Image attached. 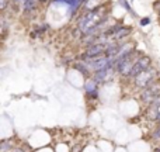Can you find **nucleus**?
I'll return each mask as SVG.
<instances>
[{
	"mask_svg": "<svg viewBox=\"0 0 160 152\" xmlns=\"http://www.w3.org/2000/svg\"><path fill=\"white\" fill-rule=\"evenodd\" d=\"M150 64H152V61H150L149 56H142V58L138 59V62L135 64V66H133L132 69V73H131L129 77H132V79H135L138 75H141L142 72H145V71H148L150 68Z\"/></svg>",
	"mask_w": 160,
	"mask_h": 152,
	"instance_id": "nucleus-5",
	"label": "nucleus"
},
{
	"mask_svg": "<svg viewBox=\"0 0 160 152\" xmlns=\"http://www.w3.org/2000/svg\"><path fill=\"white\" fill-rule=\"evenodd\" d=\"M156 6H158V7H160V2H159V3H156Z\"/></svg>",
	"mask_w": 160,
	"mask_h": 152,
	"instance_id": "nucleus-15",
	"label": "nucleus"
},
{
	"mask_svg": "<svg viewBox=\"0 0 160 152\" xmlns=\"http://www.w3.org/2000/svg\"><path fill=\"white\" fill-rule=\"evenodd\" d=\"M156 76H158L156 69L149 68L148 71H145V72H142L141 75L136 76L135 79H133V82H135V86H138V87L146 89V87H149L150 85H153V83H155Z\"/></svg>",
	"mask_w": 160,
	"mask_h": 152,
	"instance_id": "nucleus-3",
	"label": "nucleus"
},
{
	"mask_svg": "<svg viewBox=\"0 0 160 152\" xmlns=\"http://www.w3.org/2000/svg\"><path fill=\"white\" fill-rule=\"evenodd\" d=\"M75 68H76V69H79L80 72L83 73V75H86V76L88 75V69H87V68H86V66H83L82 64H76V65H75Z\"/></svg>",
	"mask_w": 160,
	"mask_h": 152,
	"instance_id": "nucleus-10",
	"label": "nucleus"
},
{
	"mask_svg": "<svg viewBox=\"0 0 160 152\" xmlns=\"http://www.w3.org/2000/svg\"><path fill=\"white\" fill-rule=\"evenodd\" d=\"M155 152H160V149H155Z\"/></svg>",
	"mask_w": 160,
	"mask_h": 152,
	"instance_id": "nucleus-16",
	"label": "nucleus"
},
{
	"mask_svg": "<svg viewBox=\"0 0 160 152\" xmlns=\"http://www.w3.org/2000/svg\"><path fill=\"white\" fill-rule=\"evenodd\" d=\"M102 18L105 20L107 17L101 14V7H97V8H94V10H91L88 14H86V16L80 20L78 28L84 34V35H87V34H90L97 25H100V21H101Z\"/></svg>",
	"mask_w": 160,
	"mask_h": 152,
	"instance_id": "nucleus-1",
	"label": "nucleus"
},
{
	"mask_svg": "<svg viewBox=\"0 0 160 152\" xmlns=\"http://www.w3.org/2000/svg\"><path fill=\"white\" fill-rule=\"evenodd\" d=\"M13 152H24V151H22V149H14Z\"/></svg>",
	"mask_w": 160,
	"mask_h": 152,
	"instance_id": "nucleus-14",
	"label": "nucleus"
},
{
	"mask_svg": "<svg viewBox=\"0 0 160 152\" xmlns=\"http://www.w3.org/2000/svg\"><path fill=\"white\" fill-rule=\"evenodd\" d=\"M107 51V45L105 44H93V45H88L87 51L86 54L82 56V59H88V58H98L102 52L105 54Z\"/></svg>",
	"mask_w": 160,
	"mask_h": 152,
	"instance_id": "nucleus-6",
	"label": "nucleus"
},
{
	"mask_svg": "<svg viewBox=\"0 0 160 152\" xmlns=\"http://www.w3.org/2000/svg\"><path fill=\"white\" fill-rule=\"evenodd\" d=\"M112 77H114V66H108V68H105V69H101L94 73L93 79L96 80L97 83H107V82H110Z\"/></svg>",
	"mask_w": 160,
	"mask_h": 152,
	"instance_id": "nucleus-7",
	"label": "nucleus"
},
{
	"mask_svg": "<svg viewBox=\"0 0 160 152\" xmlns=\"http://www.w3.org/2000/svg\"><path fill=\"white\" fill-rule=\"evenodd\" d=\"M7 3H8V0H0V10H4L7 7Z\"/></svg>",
	"mask_w": 160,
	"mask_h": 152,
	"instance_id": "nucleus-11",
	"label": "nucleus"
},
{
	"mask_svg": "<svg viewBox=\"0 0 160 152\" xmlns=\"http://www.w3.org/2000/svg\"><path fill=\"white\" fill-rule=\"evenodd\" d=\"M121 3H122V6H124V7H125V8H127V10H128V11H132V10H131V7H129V6H128V3H127V2H125V0H121Z\"/></svg>",
	"mask_w": 160,
	"mask_h": 152,
	"instance_id": "nucleus-12",
	"label": "nucleus"
},
{
	"mask_svg": "<svg viewBox=\"0 0 160 152\" xmlns=\"http://www.w3.org/2000/svg\"><path fill=\"white\" fill-rule=\"evenodd\" d=\"M84 89H86V93L88 94V96H91V97H97V82L94 79H90V80H87L86 82V86H84Z\"/></svg>",
	"mask_w": 160,
	"mask_h": 152,
	"instance_id": "nucleus-8",
	"label": "nucleus"
},
{
	"mask_svg": "<svg viewBox=\"0 0 160 152\" xmlns=\"http://www.w3.org/2000/svg\"><path fill=\"white\" fill-rule=\"evenodd\" d=\"M13 2L16 3V4H24L25 0H13Z\"/></svg>",
	"mask_w": 160,
	"mask_h": 152,
	"instance_id": "nucleus-13",
	"label": "nucleus"
},
{
	"mask_svg": "<svg viewBox=\"0 0 160 152\" xmlns=\"http://www.w3.org/2000/svg\"><path fill=\"white\" fill-rule=\"evenodd\" d=\"M139 58H142L141 54H139L138 51H132V52L128 54L127 56H124L121 61L115 62V64H114V68H117V71H118L122 76L129 77L131 73H132L133 66H135V64L138 62Z\"/></svg>",
	"mask_w": 160,
	"mask_h": 152,
	"instance_id": "nucleus-2",
	"label": "nucleus"
},
{
	"mask_svg": "<svg viewBox=\"0 0 160 152\" xmlns=\"http://www.w3.org/2000/svg\"><path fill=\"white\" fill-rule=\"evenodd\" d=\"M131 34V28L129 27H121L118 31H117V34L114 35V39H122L125 38L127 35H129Z\"/></svg>",
	"mask_w": 160,
	"mask_h": 152,
	"instance_id": "nucleus-9",
	"label": "nucleus"
},
{
	"mask_svg": "<svg viewBox=\"0 0 160 152\" xmlns=\"http://www.w3.org/2000/svg\"><path fill=\"white\" fill-rule=\"evenodd\" d=\"M159 96H160V83L155 82L153 85H150L149 87L143 89V92H142V94H141V99L143 103L150 106Z\"/></svg>",
	"mask_w": 160,
	"mask_h": 152,
	"instance_id": "nucleus-4",
	"label": "nucleus"
}]
</instances>
